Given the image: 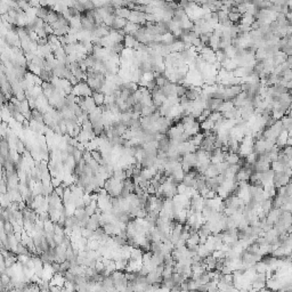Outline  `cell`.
<instances>
[{"mask_svg":"<svg viewBox=\"0 0 292 292\" xmlns=\"http://www.w3.org/2000/svg\"><path fill=\"white\" fill-rule=\"evenodd\" d=\"M281 209L280 208H272L271 210L268 211L267 217H266V220H267L269 224L274 226V224L278 220L280 216H281Z\"/></svg>","mask_w":292,"mask_h":292,"instance_id":"6da1fadb","label":"cell"},{"mask_svg":"<svg viewBox=\"0 0 292 292\" xmlns=\"http://www.w3.org/2000/svg\"><path fill=\"white\" fill-rule=\"evenodd\" d=\"M288 137H289V131L283 130L281 134L277 136V138H276V143H275V145L280 148L284 147L285 145H288Z\"/></svg>","mask_w":292,"mask_h":292,"instance_id":"7a4b0ae2","label":"cell"},{"mask_svg":"<svg viewBox=\"0 0 292 292\" xmlns=\"http://www.w3.org/2000/svg\"><path fill=\"white\" fill-rule=\"evenodd\" d=\"M201 92H200V89L196 88V87H194V86H192L191 88H188L186 90V94H185V96H186V97L190 99V101H195V99H197V97L200 96Z\"/></svg>","mask_w":292,"mask_h":292,"instance_id":"3957f363","label":"cell"},{"mask_svg":"<svg viewBox=\"0 0 292 292\" xmlns=\"http://www.w3.org/2000/svg\"><path fill=\"white\" fill-rule=\"evenodd\" d=\"M92 99H94V102H95V104L97 106H102L104 103H105V94L103 92H92Z\"/></svg>","mask_w":292,"mask_h":292,"instance_id":"277c9868","label":"cell"},{"mask_svg":"<svg viewBox=\"0 0 292 292\" xmlns=\"http://www.w3.org/2000/svg\"><path fill=\"white\" fill-rule=\"evenodd\" d=\"M271 169L273 170L274 173H281V171H283V165H282V163L278 161V160H276V161H272Z\"/></svg>","mask_w":292,"mask_h":292,"instance_id":"5b68a950","label":"cell"},{"mask_svg":"<svg viewBox=\"0 0 292 292\" xmlns=\"http://www.w3.org/2000/svg\"><path fill=\"white\" fill-rule=\"evenodd\" d=\"M212 256H213L217 260H219V259H224V258H225V252H224L222 250H215V251L212 252Z\"/></svg>","mask_w":292,"mask_h":292,"instance_id":"8992f818","label":"cell"},{"mask_svg":"<svg viewBox=\"0 0 292 292\" xmlns=\"http://www.w3.org/2000/svg\"><path fill=\"white\" fill-rule=\"evenodd\" d=\"M186 191H187L186 185H184L183 183L178 184V186H177V192H178V194H185Z\"/></svg>","mask_w":292,"mask_h":292,"instance_id":"52a82bcc","label":"cell"},{"mask_svg":"<svg viewBox=\"0 0 292 292\" xmlns=\"http://www.w3.org/2000/svg\"><path fill=\"white\" fill-rule=\"evenodd\" d=\"M199 291H208V284H200L197 286Z\"/></svg>","mask_w":292,"mask_h":292,"instance_id":"ba28073f","label":"cell"}]
</instances>
